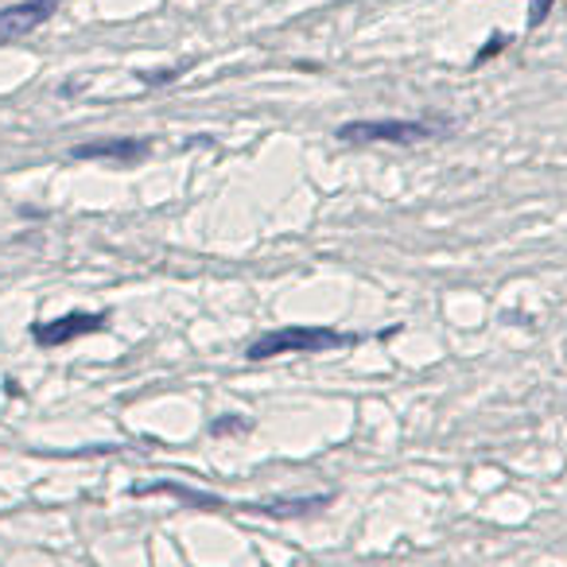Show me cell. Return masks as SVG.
Masks as SVG:
<instances>
[{
	"label": "cell",
	"instance_id": "2",
	"mask_svg": "<svg viewBox=\"0 0 567 567\" xmlns=\"http://www.w3.org/2000/svg\"><path fill=\"white\" fill-rule=\"evenodd\" d=\"M435 136L427 121H401V117H381V121H347L339 128L342 144H420Z\"/></svg>",
	"mask_w": 567,
	"mask_h": 567
},
{
	"label": "cell",
	"instance_id": "5",
	"mask_svg": "<svg viewBox=\"0 0 567 567\" xmlns=\"http://www.w3.org/2000/svg\"><path fill=\"white\" fill-rule=\"evenodd\" d=\"M152 152V141L144 136H125V141H90V144H74L71 156L74 159H113V164H136Z\"/></svg>",
	"mask_w": 567,
	"mask_h": 567
},
{
	"label": "cell",
	"instance_id": "3",
	"mask_svg": "<svg viewBox=\"0 0 567 567\" xmlns=\"http://www.w3.org/2000/svg\"><path fill=\"white\" fill-rule=\"evenodd\" d=\"M105 323H110V316L105 311H66V316L51 319V323H35L32 327V339L40 342V347H66V342L74 339H90V334L105 331Z\"/></svg>",
	"mask_w": 567,
	"mask_h": 567
},
{
	"label": "cell",
	"instance_id": "6",
	"mask_svg": "<svg viewBox=\"0 0 567 567\" xmlns=\"http://www.w3.org/2000/svg\"><path fill=\"white\" fill-rule=\"evenodd\" d=\"M331 497H311V502H272V505H252L257 513H280V517H288V513H303V509H319V505H327Z\"/></svg>",
	"mask_w": 567,
	"mask_h": 567
},
{
	"label": "cell",
	"instance_id": "7",
	"mask_svg": "<svg viewBox=\"0 0 567 567\" xmlns=\"http://www.w3.org/2000/svg\"><path fill=\"white\" fill-rule=\"evenodd\" d=\"M229 427H249V420H237V416H226V420H214L210 432H229Z\"/></svg>",
	"mask_w": 567,
	"mask_h": 567
},
{
	"label": "cell",
	"instance_id": "4",
	"mask_svg": "<svg viewBox=\"0 0 567 567\" xmlns=\"http://www.w3.org/2000/svg\"><path fill=\"white\" fill-rule=\"evenodd\" d=\"M59 12V0H20L0 12V48L12 40H24L35 28H43Z\"/></svg>",
	"mask_w": 567,
	"mask_h": 567
},
{
	"label": "cell",
	"instance_id": "1",
	"mask_svg": "<svg viewBox=\"0 0 567 567\" xmlns=\"http://www.w3.org/2000/svg\"><path fill=\"white\" fill-rule=\"evenodd\" d=\"M358 334L331 331V327H280V331H268L260 339L249 342L245 358L249 362H268V358L280 354H319V350H342L354 347Z\"/></svg>",
	"mask_w": 567,
	"mask_h": 567
},
{
	"label": "cell",
	"instance_id": "8",
	"mask_svg": "<svg viewBox=\"0 0 567 567\" xmlns=\"http://www.w3.org/2000/svg\"><path fill=\"white\" fill-rule=\"evenodd\" d=\"M551 0H533V12H528V24L536 28V20H544V12H548Z\"/></svg>",
	"mask_w": 567,
	"mask_h": 567
}]
</instances>
